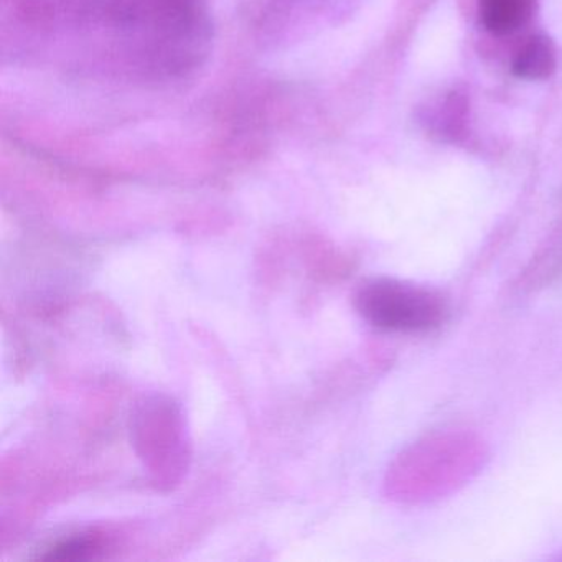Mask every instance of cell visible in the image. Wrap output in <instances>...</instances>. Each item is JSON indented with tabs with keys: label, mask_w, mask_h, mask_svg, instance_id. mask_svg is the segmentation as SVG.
Segmentation results:
<instances>
[{
	"label": "cell",
	"mask_w": 562,
	"mask_h": 562,
	"mask_svg": "<svg viewBox=\"0 0 562 562\" xmlns=\"http://www.w3.org/2000/svg\"><path fill=\"white\" fill-rule=\"evenodd\" d=\"M357 308L373 327L401 334L432 330L447 315L442 295L394 279H373L361 285Z\"/></svg>",
	"instance_id": "obj_1"
},
{
	"label": "cell",
	"mask_w": 562,
	"mask_h": 562,
	"mask_svg": "<svg viewBox=\"0 0 562 562\" xmlns=\"http://www.w3.org/2000/svg\"><path fill=\"white\" fill-rule=\"evenodd\" d=\"M480 21L490 34L509 35L531 21L536 0H479Z\"/></svg>",
	"instance_id": "obj_2"
},
{
	"label": "cell",
	"mask_w": 562,
	"mask_h": 562,
	"mask_svg": "<svg viewBox=\"0 0 562 562\" xmlns=\"http://www.w3.org/2000/svg\"><path fill=\"white\" fill-rule=\"evenodd\" d=\"M558 67L555 47L546 35L529 38L513 60L512 71L522 80H546Z\"/></svg>",
	"instance_id": "obj_3"
},
{
	"label": "cell",
	"mask_w": 562,
	"mask_h": 562,
	"mask_svg": "<svg viewBox=\"0 0 562 562\" xmlns=\"http://www.w3.org/2000/svg\"><path fill=\"white\" fill-rule=\"evenodd\" d=\"M434 133L443 140H457L465 133L467 100L462 93H449L439 110L434 113Z\"/></svg>",
	"instance_id": "obj_4"
},
{
	"label": "cell",
	"mask_w": 562,
	"mask_h": 562,
	"mask_svg": "<svg viewBox=\"0 0 562 562\" xmlns=\"http://www.w3.org/2000/svg\"><path fill=\"white\" fill-rule=\"evenodd\" d=\"M97 548L98 541L91 536H70V538L60 539L50 548L45 549L44 554L38 558L47 559V561H75V559L87 558Z\"/></svg>",
	"instance_id": "obj_5"
}]
</instances>
